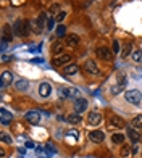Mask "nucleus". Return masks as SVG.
I'll return each mask as SVG.
<instances>
[{"instance_id":"f257e3e1","label":"nucleus","mask_w":142,"mask_h":158,"mask_svg":"<svg viewBox=\"0 0 142 158\" xmlns=\"http://www.w3.org/2000/svg\"><path fill=\"white\" fill-rule=\"evenodd\" d=\"M27 26H29V23H27V21L18 19V21H15V24H13V31H15V34L18 35V37H24V35L29 34Z\"/></svg>"},{"instance_id":"f03ea898","label":"nucleus","mask_w":142,"mask_h":158,"mask_svg":"<svg viewBox=\"0 0 142 158\" xmlns=\"http://www.w3.org/2000/svg\"><path fill=\"white\" fill-rule=\"evenodd\" d=\"M124 98H126V102L131 103V105H139L140 100H142V94H140L137 89L126 90V92H124Z\"/></svg>"},{"instance_id":"7ed1b4c3","label":"nucleus","mask_w":142,"mask_h":158,"mask_svg":"<svg viewBox=\"0 0 142 158\" xmlns=\"http://www.w3.org/2000/svg\"><path fill=\"white\" fill-rule=\"evenodd\" d=\"M29 24L32 26V31H34V32L40 34L42 31H44L45 24H47V15H45V13H42V15L39 16V19H32Z\"/></svg>"},{"instance_id":"20e7f679","label":"nucleus","mask_w":142,"mask_h":158,"mask_svg":"<svg viewBox=\"0 0 142 158\" xmlns=\"http://www.w3.org/2000/svg\"><path fill=\"white\" fill-rule=\"evenodd\" d=\"M71 60H73V56L69 53H60V55H55V58L52 60V64H55V66H65Z\"/></svg>"},{"instance_id":"39448f33","label":"nucleus","mask_w":142,"mask_h":158,"mask_svg":"<svg viewBox=\"0 0 142 158\" xmlns=\"http://www.w3.org/2000/svg\"><path fill=\"white\" fill-rule=\"evenodd\" d=\"M119 81H118V84L116 85H113V87H111V94L113 95H118L119 94V92H124V89H126V76L124 74H119Z\"/></svg>"},{"instance_id":"423d86ee","label":"nucleus","mask_w":142,"mask_h":158,"mask_svg":"<svg viewBox=\"0 0 142 158\" xmlns=\"http://www.w3.org/2000/svg\"><path fill=\"white\" fill-rule=\"evenodd\" d=\"M24 119H26L29 124H39V123H40V113H39L37 110L26 111V114H24Z\"/></svg>"},{"instance_id":"0eeeda50","label":"nucleus","mask_w":142,"mask_h":158,"mask_svg":"<svg viewBox=\"0 0 142 158\" xmlns=\"http://www.w3.org/2000/svg\"><path fill=\"white\" fill-rule=\"evenodd\" d=\"M84 69H86V73L90 74V76H97L98 73H100V69H98L97 63L94 60H86V63H84Z\"/></svg>"},{"instance_id":"6e6552de","label":"nucleus","mask_w":142,"mask_h":158,"mask_svg":"<svg viewBox=\"0 0 142 158\" xmlns=\"http://www.w3.org/2000/svg\"><path fill=\"white\" fill-rule=\"evenodd\" d=\"M95 52H97L98 58H102L105 61H111L113 60V52H111V50H108L106 47H97Z\"/></svg>"},{"instance_id":"1a4fd4ad","label":"nucleus","mask_w":142,"mask_h":158,"mask_svg":"<svg viewBox=\"0 0 142 158\" xmlns=\"http://www.w3.org/2000/svg\"><path fill=\"white\" fill-rule=\"evenodd\" d=\"M89 140L94 143H102L105 140V132L103 131H92V132H89Z\"/></svg>"},{"instance_id":"9d476101","label":"nucleus","mask_w":142,"mask_h":158,"mask_svg":"<svg viewBox=\"0 0 142 158\" xmlns=\"http://www.w3.org/2000/svg\"><path fill=\"white\" fill-rule=\"evenodd\" d=\"M87 123H89L90 126L100 124V123H102V114L98 113V111H90L89 116H87Z\"/></svg>"},{"instance_id":"9b49d317","label":"nucleus","mask_w":142,"mask_h":158,"mask_svg":"<svg viewBox=\"0 0 142 158\" xmlns=\"http://www.w3.org/2000/svg\"><path fill=\"white\" fill-rule=\"evenodd\" d=\"M13 34H15V31H13V27H10L8 24H5L2 27V40H6L10 42L13 39Z\"/></svg>"},{"instance_id":"f8f14e48","label":"nucleus","mask_w":142,"mask_h":158,"mask_svg":"<svg viewBox=\"0 0 142 158\" xmlns=\"http://www.w3.org/2000/svg\"><path fill=\"white\" fill-rule=\"evenodd\" d=\"M11 79H13L11 71H3V73L0 74V87L3 89L6 84H11Z\"/></svg>"},{"instance_id":"ddd939ff","label":"nucleus","mask_w":142,"mask_h":158,"mask_svg":"<svg viewBox=\"0 0 142 158\" xmlns=\"http://www.w3.org/2000/svg\"><path fill=\"white\" fill-rule=\"evenodd\" d=\"M86 108H87V100H84V98H76L74 100V111L76 113H82Z\"/></svg>"},{"instance_id":"4468645a","label":"nucleus","mask_w":142,"mask_h":158,"mask_svg":"<svg viewBox=\"0 0 142 158\" xmlns=\"http://www.w3.org/2000/svg\"><path fill=\"white\" fill-rule=\"evenodd\" d=\"M39 94H40V97H48L52 94V85L48 82H42L39 85Z\"/></svg>"},{"instance_id":"2eb2a0df","label":"nucleus","mask_w":142,"mask_h":158,"mask_svg":"<svg viewBox=\"0 0 142 158\" xmlns=\"http://www.w3.org/2000/svg\"><path fill=\"white\" fill-rule=\"evenodd\" d=\"M110 126L111 127H115V129H123L126 126V123L119 118V116H111L110 118Z\"/></svg>"},{"instance_id":"dca6fc26","label":"nucleus","mask_w":142,"mask_h":158,"mask_svg":"<svg viewBox=\"0 0 142 158\" xmlns=\"http://www.w3.org/2000/svg\"><path fill=\"white\" fill-rule=\"evenodd\" d=\"M0 116H2V124H8V123H11V119H13V114L8 110H5V108H0Z\"/></svg>"},{"instance_id":"f3484780","label":"nucleus","mask_w":142,"mask_h":158,"mask_svg":"<svg viewBox=\"0 0 142 158\" xmlns=\"http://www.w3.org/2000/svg\"><path fill=\"white\" fill-rule=\"evenodd\" d=\"M127 137L132 140V143H137L140 140V132H137L136 129H132V127H127Z\"/></svg>"},{"instance_id":"a211bd4d","label":"nucleus","mask_w":142,"mask_h":158,"mask_svg":"<svg viewBox=\"0 0 142 158\" xmlns=\"http://www.w3.org/2000/svg\"><path fill=\"white\" fill-rule=\"evenodd\" d=\"M65 44L69 45V47H76L77 44H79V35H76V34H68Z\"/></svg>"},{"instance_id":"6ab92c4d","label":"nucleus","mask_w":142,"mask_h":158,"mask_svg":"<svg viewBox=\"0 0 142 158\" xmlns=\"http://www.w3.org/2000/svg\"><path fill=\"white\" fill-rule=\"evenodd\" d=\"M77 71H79V66H77V64H74V63H71V64H68V66H65V68H63V73H65L66 76L76 74Z\"/></svg>"},{"instance_id":"aec40b11","label":"nucleus","mask_w":142,"mask_h":158,"mask_svg":"<svg viewBox=\"0 0 142 158\" xmlns=\"http://www.w3.org/2000/svg\"><path fill=\"white\" fill-rule=\"evenodd\" d=\"M15 87L19 92H24V90H27V87H29V82H27L26 79H19V81L15 82Z\"/></svg>"},{"instance_id":"412c9836","label":"nucleus","mask_w":142,"mask_h":158,"mask_svg":"<svg viewBox=\"0 0 142 158\" xmlns=\"http://www.w3.org/2000/svg\"><path fill=\"white\" fill-rule=\"evenodd\" d=\"M63 48H65L63 40H56L55 44H53V47H52V52H53L55 55H60V53H63Z\"/></svg>"},{"instance_id":"4be33fe9","label":"nucleus","mask_w":142,"mask_h":158,"mask_svg":"<svg viewBox=\"0 0 142 158\" xmlns=\"http://www.w3.org/2000/svg\"><path fill=\"white\" fill-rule=\"evenodd\" d=\"M45 155H47V156H53V155H56V147L53 145L52 142L45 143Z\"/></svg>"},{"instance_id":"5701e85b","label":"nucleus","mask_w":142,"mask_h":158,"mask_svg":"<svg viewBox=\"0 0 142 158\" xmlns=\"http://www.w3.org/2000/svg\"><path fill=\"white\" fill-rule=\"evenodd\" d=\"M66 121H68V123H71V124H77V123H79V121H81V116H79V113H71L69 114V116L66 118Z\"/></svg>"},{"instance_id":"b1692460","label":"nucleus","mask_w":142,"mask_h":158,"mask_svg":"<svg viewBox=\"0 0 142 158\" xmlns=\"http://www.w3.org/2000/svg\"><path fill=\"white\" fill-rule=\"evenodd\" d=\"M77 137H79V132H77V129H69V131L66 132V139H68L69 142L76 140Z\"/></svg>"},{"instance_id":"393cba45","label":"nucleus","mask_w":142,"mask_h":158,"mask_svg":"<svg viewBox=\"0 0 142 158\" xmlns=\"http://www.w3.org/2000/svg\"><path fill=\"white\" fill-rule=\"evenodd\" d=\"M127 55H132V44H129V42H127V44L123 47V50H121L123 58H127Z\"/></svg>"},{"instance_id":"a878e982","label":"nucleus","mask_w":142,"mask_h":158,"mask_svg":"<svg viewBox=\"0 0 142 158\" xmlns=\"http://www.w3.org/2000/svg\"><path fill=\"white\" fill-rule=\"evenodd\" d=\"M119 155H121L123 158H129L131 155H132V150L127 147V145H123L121 147V150H119Z\"/></svg>"},{"instance_id":"bb28decb","label":"nucleus","mask_w":142,"mask_h":158,"mask_svg":"<svg viewBox=\"0 0 142 158\" xmlns=\"http://www.w3.org/2000/svg\"><path fill=\"white\" fill-rule=\"evenodd\" d=\"M131 58L136 61V63H140L142 61V50H134L132 55H131Z\"/></svg>"},{"instance_id":"cd10ccee","label":"nucleus","mask_w":142,"mask_h":158,"mask_svg":"<svg viewBox=\"0 0 142 158\" xmlns=\"http://www.w3.org/2000/svg\"><path fill=\"white\" fill-rule=\"evenodd\" d=\"M58 95H60V98H69V87H60Z\"/></svg>"},{"instance_id":"c85d7f7f","label":"nucleus","mask_w":142,"mask_h":158,"mask_svg":"<svg viewBox=\"0 0 142 158\" xmlns=\"http://www.w3.org/2000/svg\"><path fill=\"white\" fill-rule=\"evenodd\" d=\"M111 142L113 143H123L124 142V135L123 134H113L111 135Z\"/></svg>"},{"instance_id":"c756f323","label":"nucleus","mask_w":142,"mask_h":158,"mask_svg":"<svg viewBox=\"0 0 142 158\" xmlns=\"http://www.w3.org/2000/svg\"><path fill=\"white\" fill-rule=\"evenodd\" d=\"M56 35H58V37H63V35H66V26L65 24H60L58 27H56Z\"/></svg>"},{"instance_id":"7c9ffc66","label":"nucleus","mask_w":142,"mask_h":158,"mask_svg":"<svg viewBox=\"0 0 142 158\" xmlns=\"http://www.w3.org/2000/svg\"><path fill=\"white\" fill-rule=\"evenodd\" d=\"M132 126H134V127L142 129V114H137V116L132 119Z\"/></svg>"},{"instance_id":"2f4dec72","label":"nucleus","mask_w":142,"mask_h":158,"mask_svg":"<svg viewBox=\"0 0 142 158\" xmlns=\"http://www.w3.org/2000/svg\"><path fill=\"white\" fill-rule=\"evenodd\" d=\"M69 98H79V89L77 87H69Z\"/></svg>"},{"instance_id":"473e14b6","label":"nucleus","mask_w":142,"mask_h":158,"mask_svg":"<svg viewBox=\"0 0 142 158\" xmlns=\"http://www.w3.org/2000/svg\"><path fill=\"white\" fill-rule=\"evenodd\" d=\"M53 26H55V16H50V18H47V24H45V29H47V31H52V29H53Z\"/></svg>"},{"instance_id":"72a5a7b5","label":"nucleus","mask_w":142,"mask_h":158,"mask_svg":"<svg viewBox=\"0 0 142 158\" xmlns=\"http://www.w3.org/2000/svg\"><path fill=\"white\" fill-rule=\"evenodd\" d=\"M0 140H2V142H5V143H11V142H13V139L10 137L8 134H5V132H2V134H0Z\"/></svg>"},{"instance_id":"f704fd0d","label":"nucleus","mask_w":142,"mask_h":158,"mask_svg":"<svg viewBox=\"0 0 142 158\" xmlns=\"http://www.w3.org/2000/svg\"><path fill=\"white\" fill-rule=\"evenodd\" d=\"M65 18H66V13L65 11H58V13H56V16H55V21H56V23H61Z\"/></svg>"},{"instance_id":"c9c22d12","label":"nucleus","mask_w":142,"mask_h":158,"mask_svg":"<svg viewBox=\"0 0 142 158\" xmlns=\"http://www.w3.org/2000/svg\"><path fill=\"white\" fill-rule=\"evenodd\" d=\"M111 52L115 53V55L119 53V42H118V40H113V48H111Z\"/></svg>"},{"instance_id":"e433bc0d","label":"nucleus","mask_w":142,"mask_h":158,"mask_svg":"<svg viewBox=\"0 0 142 158\" xmlns=\"http://www.w3.org/2000/svg\"><path fill=\"white\" fill-rule=\"evenodd\" d=\"M55 11L58 13V5H53L52 8H50V15H52V13H55Z\"/></svg>"},{"instance_id":"4c0bfd02","label":"nucleus","mask_w":142,"mask_h":158,"mask_svg":"<svg viewBox=\"0 0 142 158\" xmlns=\"http://www.w3.org/2000/svg\"><path fill=\"white\" fill-rule=\"evenodd\" d=\"M26 148H34V142H26Z\"/></svg>"},{"instance_id":"58836bf2","label":"nucleus","mask_w":142,"mask_h":158,"mask_svg":"<svg viewBox=\"0 0 142 158\" xmlns=\"http://www.w3.org/2000/svg\"><path fill=\"white\" fill-rule=\"evenodd\" d=\"M137 150H139L137 143H134V147H132V153H137Z\"/></svg>"},{"instance_id":"ea45409f","label":"nucleus","mask_w":142,"mask_h":158,"mask_svg":"<svg viewBox=\"0 0 142 158\" xmlns=\"http://www.w3.org/2000/svg\"><path fill=\"white\" fill-rule=\"evenodd\" d=\"M32 61H34V63H42V61H44V60H42V58H34Z\"/></svg>"},{"instance_id":"a19ab883","label":"nucleus","mask_w":142,"mask_h":158,"mask_svg":"<svg viewBox=\"0 0 142 158\" xmlns=\"http://www.w3.org/2000/svg\"><path fill=\"white\" fill-rule=\"evenodd\" d=\"M18 158H23V156H18Z\"/></svg>"}]
</instances>
